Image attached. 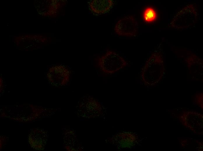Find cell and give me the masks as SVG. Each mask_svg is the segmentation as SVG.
Here are the masks:
<instances>
[{
	"label": "cell",
	"mask_w": 203,
	"mask_h": 151,
	"mask_svg": "<svg viewBox=\"0 0 203 151\" xmlns=\"http://www.w3.org/2000/svg\"><path fill=\"white\" fill-rule=\"evenodd\" d=\"M163 60L159 53H153L146 61L141 73L142 80L146 85H152L160 79L161 70L163 68Z\"/></svg>",
	"instance_id": "6da1fadb"
},
{
	"label": "cell",
	"mask_w": 203,
	"mask_h": 151,
	"mask_svg": "<svg viewBox=\"0 0 203 151\" xmlns=\"http://www.w3.org/2000/svg\"><path fill=\"white\" fill-rule=\"evenodd\" d=\"M127 62L114 51L108 50L103 55L98 57L97 65L103 73L111 74L126 67Z\"/></svg>",
	"instance_id": "7a4b0ae2"
},
{
	"label": "cell",
	"mask_w": 203,
	"mask_h": 151,
	"mask_svg": "<svg viewBox=\"0 0 203 151\" xmlns=\"http://www.w3.org/2000/svg\"><path fill=\"white\" fill-rule=\"evenodd\" d=\"M197 13L194 5H187L181 9L172 19L169 26L176 29L188 28L196 23Z\"/></svg>",
	"instance_id": "3957f363"
},
{
	"label": "cell",
	"mask_w": 203,
	"mask_h": 151,
	"mask_svg": "<svg viewBox=\"0 0 203 151\" xmlns=\"http://www.w3.org/2000/svg\"><path fill=\"white\" fill-rule=\"evenodd\" d=\"M138 30V24L135 18L129 16L119 20L116 24L114 30L119 35L134 36L136 35Z\"/></svg>",
	"instance_id": "277c9868"
},
{
	"label": "cell",
	"mask_w": 203,
	"mask_h": 151,
	"mask_svg": "<svg viewBox=\"0 0 203 151\" xmlns=\"http://www.w3.org/2000/svg\"><path fill=\"white\" fill-rule=\"evenodd\" d=\"M70 73L66 67L61 65L51 67L47 73L48 78L51 83L59 85H64L69 81Z\"/></svg>",
	"instance_id": "5b68a950"
},
{
	"label": "cell",
	"mask_w": 203,
	"mask_h": 151,
	"mask_svg": "<svg viewBox=\"0 0 203 151\" xmlns=\"http://www.w3.org/2000/svg\"><path fill=\"white\" fill-rule=\"evenodd\" d=\"M113 5L111 0H92L89 3V8L94 14L101 15L109 11Z\"/></svg>",
	"instance_id": "8992f818"
},
{
	"label": "cell",
	"mask_w": 203,
	"mask_h": 151,
	"mask_svg": "<svg viewBox=\"0 0 203 151\" xmlns=\"http://www.w3.org/2000/svg\"><path fill=\"white\" fill-rule=\"evenodd\" d=\"M158 15L157 11L152 7H146L144 10L142 17L144 21L147 23H151L157 19Z\"/></svg>",
	"instance_id": "52a82bcc"
},
{
	"label": "cell",
	"mask_w": 203,
	"mask_h": 151,
	"mask_svg": "<svg viewBox=\"0 0 203 151\" xmlns=\"http://www.w3.org/2000/svg\"><path fill=\"white\" fill-rule=\"evenodd\" d=\"M132 135L131 133L126 132L121 133L119 135H116V144H117V145H120L121 146L129 145V146L130 145H132V142L128 141L127 140L128 139L133 136Z\"/></svg>",
	"instance_id": "ba28073f"
}]
</instances>
